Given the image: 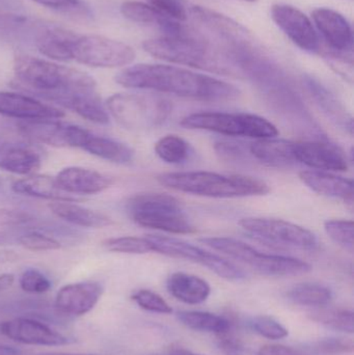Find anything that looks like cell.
Instances as JSON below:
<instances>
[{
    "mask_svg": "<svg viewBox=\"0 0 354 355\" xmlns=\"http://www.w3.org/2000/svg\"><path fill=\"white\" fill-rule=\"evenodd\" d=\"M114 79L127 89H150L201 101H232L240 96L238 87L231 83L168 64H135L121 71Z\"/></svg>",
    "mask_w": 354,
    "mask_h": 355,
    "instance_id": "6da1fadb",
    "label": "cell"
},
{
    "mask_svg": "<svg viewBox=\"0 0 354 355\" xmlns=\"http://www.w3.org/2000/svg\"><path fill=\"white\" fill-rule=\"evenodd\" d=\"M12 69L19 87L54 103L73 94L97 91L87 73L26 54L15 56Z\"/></svg>",
    "mask_w": 354,
    "mask_h": 355,
    "instance_id": "7a4b0ae2",
    "label": "cell"
},
{
    "mask_svg": "<svg viewBox=\"0 0 354 355\" xmlns=\"http://www.w3.org/2000/svg\"><path fill=\"white\" fill-rule=\"evenodd\" d=\"M143 48L158 60L224 76L242 78L238 64L231 54L214 45L199 31L184 37H163L147 40Z\"/></svg>",
    "mask_w": 354,
    "mask_h": 355,
    "instance_id": "3957f363",
    "label": "cell"
},
{
    "mask_svg": "<svg viewBox=\"0 0 354 355\" xmlns=\"http://www.w3.org/2000/svg\"><path fill=\"white\" fill-rule=\"evenodd\" d=\"M164 187L208 198H233L265 196L267 183L257 178L211 172L166 173L156 178Z\"/></svg>",
    "mask_w": 354,
    "mask_h": 355,
    "instance_id": "277c9868",
    "label": "cell"
},
{
    "mask_svg": "<svg viewBox=\"0 0 354 355\" xmlns=\"http://www.w3.org/2000/svg\"><path fill=\"white\" fill-rule=\"evenodd\" d=\"M193 18L202 28V33L214 45L233 56L237 64L245 58L263 51L253 33L226 15L204 6H193Z\"/></svg>",
    "mask_w": 354,
    "mask_h": 355,
    "instance_id": "5b68a950",
    "label": "cell"
},
{
    "mask_svg": "<svg viewBox=\"0 0 354 355\" xmlns=\"http://www.w3.org/2000/svg\"><path fill=\"white\" fill-rule=\"evenodd\" d=\"M105 107L116 123L131 131L159 127L172 110L166 98L152 94H116L108 98Z\"/></svg>",
    "mask_w": 354,
    "mask_h": 355,
    "instance_id": "8992f818",
    "label": "cell"
},
{
    "mask_svg": "<svg viewBox=\"0 0 354 355\" xmlns=\"http://www.w3.org/2000/svg\"><path fill=\"white\" fill-rule=\"evenodd\" d=\"M126 208L132 220L141 227L172 234L195 232L180 202L170 194H136L127 202Z\"/></svg>",
    "mask_w": 354,
    "mask_h": 355,
    "instance_id": "52a82bcc",
    "label": "cell"
},
{
    "mask_svg": "<svg viewBox=\"0 0 354 355\" xmlns=\"http://www.w3.org/2000/svg\"><path fill=\"white\" fill-rule=\"evenodd\" d=\"M200 241L214 250L235 259L261 275L269 277H294L311 271V265L291 257L268 254L259 252L249 244L228 237L202 238Z\"/></svg>",
    "mask_w": 354,
    "mask_h": 355,
    "instance_id": "ba28073f",
    "label": "cell"
},
{
    "mask_svg": "<svg viewBox=\"0 0 354 355\" xmlns=\"http://www.w3.org/2000/svg\"><path fill=\"white\" fill-rule=\"evenodd\" d=\"M184 128L210 131L227 137L274 139L278 130L269 121L257 114L207 112L189 114L181 122Z\"/></svg>",
    "mask_w": 354,
    "mask_h": 355,
    "instance_id": "9c48e42d",
    "label": "cell"
},
{
    "mask_svg": "<svg viewBox=\"0 0 354 355\" xmlns=\"http://www.w3.org/2000/svg\"><path fill=\"white\" fill-rule=\"evenodd\" d=\"M239 225L255 239L272 245L307 252L319 248V241L313 232L283 219L247 217L239 221Z\"/></svg>",
    "mask_w": 354,
    "mask_h": 355,
    "instance_id": "30bf717a",
    "label": "cell"
},
{
    "mask_svg": "<svg viewBox=\"0 0 354 355\" xmlns=\"http://www.w3.org/2000/svg\"><path fill=\"white\" fill-rule=\"evenodd\" d=\"M134 60L132 47L103 35H78L72 45V60L91 68H120Z\"/></svg>",
    "mask_w": 354,
    "mask_h": 355,
    "instance_id": "8fae6325",
    "label": "cell"
},
{
    "mask_svg": "<svg viewBox=\"0 0 354 355\" xmlns=\"http://www.w3.org/2000/svg\"><path fill=\"white\" fill-rule=\"evenodd\" d=\"M147 238L151 242L153 252L172 258L197 263L202 266L207 267L218 277L228 281L238 282L245 279V273L236 265L199 246L166 236L148 235Z\"/></svg>",
    "mask_w": 354,
    "mask_h": 355,
    "instance_id": "7c38bea8",
    "label": "cell"
},
{
    "mask_svg": "<svg viewBox=\"0 0 354 355\" xmlns=\"http://www.w3.org/2000/svg\"><path fill=\"white\" fill-rule=\"evenodd\" d=\"M19 133L25 139L54 148L80 149L89 130L60 120L19 121Z\"/></svg>",
    "mask_w": 354,
    "mask_h": 355,
    "instance_id": "4fadbf2b",
    "label": "cell"
},
{
    "mask_svg": "<svg viewBox=\"0 0 354 355\" xmlns=\"http://www.w3.org/2000/svg\"><path fill=\"white\" fill-rule=\"evenodd\" d=\"M272 18L285 35L301 49L311 53L321 51V42L309 17L288 4H276Z\"/></svg>",
    "mask_w": 354,
    "mask_h": 355,
    "instance_id": "5bb4252c",
    "label": "cell"
},
{
    "mask_svg": "<svg viewBox=\"0 0 354 355\" xmlns=\"http://www.w3.org/2000/svg\"><path fill=\"white\" fill-rule=\"evenodd\" d=\"M0 333L24 345L64 346L73 342L45 323L26 317L0 323Z\"/></svg>",
    "mask_w": 354,
    "mask_h": 355,
    "instance_id": "9a60e30c",
    "label": "cell"
},
{
    "mask_svg": "<svg viewBox=\"0 0 354 355\" xmlns=\"http://www.w3.org/2000/svg\"><path fill=\"white\" fill-rule=\"evenodd\" d=\"M293 153L297 164L321 171L345 172L348 159L344 152L334 144L324 139L293 144Z\"/></svg>",
    "mask_w": 354,
    "mask_h": 355,
    "instance_id": "2e32d148",
    "label": "cell"
},
{
    "mask_svg": "<svg viewBox=\"0 0 354 355\" xmlns=\"http://www.w3.org/2000/svg\"><path fill=\"white\" fill-rule=\"evenodd\" d=\"M0 116L19 121L60 120L64 112L24 94L0 92Z\"/></svg>",
    "mask_w": 354,
    "mask_h": 355,
    "instance_id": "e0dca14e",
    "label": "cell"
},
{
    "mask_svg": "<svg viewBox=\"0 0 354 355\" xmlns=\"http://www.w3.org/2000/svg\"><path fill=\"white\" fill-rule=\"evenodd\" d=\"M312 17L330 51L353 54V28L342 14L332 8H319L313 10Z\"/></svg>",
    "mask_w": 354,
    "mask_h": 355,
    "instance_id": "ac0fdd59",
    "label": "cell"
},
{
    "mask_svg": "<svg viewBox=\"0 0 354 355\" xmlns=\"http://www.w3.org/2000/svg\"><path fill=\"white\" fill-rule=\"evenodd\" d=\"M103 294L97 282H82L64 286L56 294L54 306L60 314L82 316L91 312Z\"/></svg>",
    "mask_w": 354,
    "mask_h": 355,
    "instance_id": "d6986e66",
    "label": "cell"
},
{
    "mask_svg": "<svg viewBox=\"0 0 354 355\" xmlns=\"http://www.w3.org/2000/svg\"><path fill=\"white\" fill-rule=\"evenodd\" d=\"M121 12L125 18L137 24L155 27L166 37H184L193 33L180 21L170 18L145 2L128 0L121 6Z\"/></svg>",
    "mask_w": 354,
    "mask_h": 355,
    "instance_id": "ffe728a7",
    "label": "cell"
},
{
    "mask_svg": "<svg viewBox=\"0 0 354 355\" xmlns=\"http://www.w3.org/2000/svg\"><path fill=\"white\" fill-rule=\"evenodd\" d=\"M43 164L42 152L30 144L4 141L0 144V170L19 176L35 174Z\"/></svg>",
    "mask_w": 354,
    "mask_h": 355,
    "instance_id": "44dd1931",
    "label": "cell"
},
{
    "mask_svg": "<svg viewBox=\"0 0 354 355\" xmlns=\"http://www.w3.org/2000/svg\"><path fill=\"white\" fill-rule=\"evenodd\" d=\"M58 186L71 196H91L109 188L114 181L109 177L89 168L70 166L58 173Z\"/></svg>",
    "mask_w": 354,
    "mask_h": 355,
    "instance_id": "7402d4cb",
    "label": "cell"
},
{
    "mask_svg": "<svg viewBox=\"0 0 354 355\" xmlns=\"http://www.w3.org/2000/svg\"><path fill=\"white\" fill-rule=\"evenodd\" d=\"M77 35L60 27L41 24L33 37V44L42 55L54 62H70Z\"/></svg>",
    "mask_w": 354,
    "mask_h": 355,
    "instance_id": "603a6c76",
    "label": "cell"
},
{
    "mask_svg": "<svg viewBox=\"0 0 354 355\" xmlns=\"http://www.w3.org/2000/svg\"><path fill=\"white\" fill-rule=\"evenodd\" d=\"M294 141L263 139L249 144V150L254 162L270 168H286L297 164L293 153Z\"/></svg>",
    "mask_w": 354,
    "mask_h": 355,
    "instance_id": "cb8c5ba5",
    "label": "cell"
},
{
    "mask_svg": "<svg viewBox=\"0 0 354 355\" xmlns=\"http://www.w3.org/2000/svg\"><path fill=\"white\" fill-rule=\"evenodd\" d=\"M299 179L316 193L328 198H341L347 204L353 202V181L321 171H303Z\"/></svg>",
    "mask_w": 354,
    "mask_h": 355,
    "instance_id": "d4e9b609",
    "label": "cell"
},
{
    "mask_svg": "<svg viewBox=\"0 0 354 355\" xmlns=\"http://www.w3.org/2000/svg\"><path fill=\"white\" fill-rule=\"evenodd\" d=\"M12 191L21 196L31 198H45L50 200H64V202H78L77 196L64 192L58 186L55 178L47 175L33 174L23 179L17 180L12 185Z\"/></svg>",
    "mask_w": 354,
    "mask_h": 355,
    "instance_id": "484cf974",
    "label": "cell"
},
{
    "mask_svg": "<svg viewBox=\"0 0 354 355\" xmlns=\"http://www.w3.org/2000/svg\"><path fill=\"white\" fill-rule=\"evenodd\" d=\"M303 83L312 97L317 102L320 108L328 114V118L332 119V121L341 128L353 135V116L347 112L346 108L339 101L338 98L313 77L306 76Z\"/></svg>",
    "mask_w": 354,
    "mask_h": 355,
    "instance_id": "4316f807",
    "label": "cell"
},
{
    "mask_svg": "<svg viewBox=\"0 0 354 355\" xmlns=\"http://www.w3.org/2000/svg\"><path fill=\"white\" fill-rule=\"evenodd\" d=\"M74 202H76L54 200L49 204V209L58 218L77 227L102 229L112 225V220L107 215Z\"/></svg>",
    "mask_w": 354,
    "mask_h": 355,
    "instance_id": "83f0119b",
    "label": "cell"
},
{
    "mask_svg": "<svg viewBox=\"0 0 354 355\" xmlns=\"http://www.w3.org/2000/svg\"><path fill=\"white\" fill-rule=\"evenodd\" d=\"M166 288L170 295L187 304H202L211 293V288L205 279L184 272L170 275L166 281Z\"/></svg>",
    "mask_w": 354,
    "mask_h": 355,
    "instance_id": "f1b7e54d",
    "label": "cell"
},
{
    "mask_svg": "<svg viewBox=\"0 0 354 355\" xmlns=\"http://www.w3.org/2000/svg\"><path fill=\"white\" fill-rule=\"evenodd\" d=\"M80 149L96 157L118 164H129L132 162L134 156L133 150L125 144L108 137L94 135L89 131L85 135Z\"/></svg>",
    "mask_w": 354,
    "mask_h": 355,
    "instance_id": "f546056e",
    "label": "cell"
},
{
    "mask_svg": "<svg viewBox=\"0 0 354 355\" xmlns=\"http://www.w3.org/2000/svg\"><path fill=\"white\" fill-rule=\"evenodd\" d=\"M60 106L72 110L81 118L95 124L109 123V114L97 91L73 94L60 102Z\"/></svg>",
    "mask_w": 354,
    "mask_h": 355,
    "instance_id": "4dcf8cb0",
    "label": "cell"
},
{
    "mask_svg": "<svg viewBox=\"0 0 354 355\" xmlns=\"http://www.w3.org/2000/svg\"><path fill=\"white\" fill-rule=\"evenodd\" d=\"M177 319L184 327L195 331L220 336L232 331V322L228 318L212 313L182 311L177 313Z\"/></svg>",
    "mask_w": 354,
    "mask_h": 355,
    "instance_id": "1f68e13d",
    "label": "cell"
},
{
    "mask_svg": "<svg viewBox=\"0 0 354 355\" xmlns=\"http://www.w3.org/2000/svg\"><path fill=\"white\" fill-rule=\"evenodd\" d=\"M39 26L25 16L0 14V41L18 42L26 39V35L33 40Z\"/></svg>",
    "mask_w": 354,
    "mask_h": 355,
    "instance_id": "d6a6232c",
    "label": "cell"
},
{
    "mask_svg": "<svg viewBox=\"0 0 354 355\" xmlns=\"http://www.w3.org/2000/svg\"><path fill=\"white\" fill-rule=\"evenodd\" d=\"M288 297L295 304L311 308H321L332 300L330 288L316 283H303L293 287L288 292Z\"/></svg>",
    "mask_w": 354,
    "mask_h": 355,
    "instance_id": "836d02e7",
    "label": "cell"
},
{
    "mask_svg": "<svg viewBox=\"0 0 354 355\" xmlns=\"http://www.w3.org/2000/svg\"><path fill=\"white\" fill-rule=\"evenodd\" d=\"M310 319L328 329L342 333L353 334V312L348 310H317L309 314Z\"/></svg>",
    "mask_w": 354,
    "mask_h": 355,
    "instance_id": "e575fe53",
    "label": "cell"
},
{
    "mask_svg": "<svg viewBox=\"0 0 354 355\" xmlns=\"http://www.w3.org/2000/svg\"><path fill=\"white\" fill-rule=\"evenodd\" d=\"M155 152L166 164H180L188 157L189 146L180 137L166 135L155 144Z\"/></svg>",
    "mask_w": 354,
    "mask_h": 355,
    "instance_id": "d590c367",
    "label": "cell"
},
{
    "mask_svg": "<svg viewBox=\"0 0 354 355\" xmlns=\"http://www.w3.org/2000/svg\"><path fill=\"white\" fill-rule=\"evenodd\" d=\"M102 245L108 252L120 254H143L153 252L151 242L147 237H114L104 240Z\"/></svg>",
    "mask_w": 354,
    "mask_h": 355,
    "instance_id": "8d00e7d4",
    "label": "cell"
},
{
    "mask_svg": "<svg viewBox=\"0 0 354 355\" xmlns=\"http://www.w3.org/2000/svg\"><path fill=\"white\" fill-rule=\"evenodd\" d=\"M216 154L220 156V159L230 164H247L251 162V153H249V145L242 141H233V139H222L218 141L214 146Z\"/></svg>",
    "mask_w": 354,
    "mask_h": 355,
    "instance_id": "74e56055",
    "label": "cell"
},
{
    "mask_svg": "<svg viewBox=\"0 0 354 355\" xmlns=\"http://www.w3.org/2000/svg\"><path fill=\"white\" fill-rule=\"evenodd\" d=\"M324 230L328 237L348 252H353V221L332 219L326 221Z\"/></svg>",
    "mask_w": 354,
    "mask_h": 355,
    "instance_id": "f35d334b",
    "label": "cell"
},
{
    "mask_svg": "<svg viewBox=\"0 0 354 355\" xmlns=\"http://www.w3.org/2000/svg\"><path fill=\"white\" fill-rule=\"evenodd\" d=\"M249 327L258 335L269 340L284 339L289 334L286 327L269 316L253 317L249 321Z\"/></svg>",
    "mask_w": 354,
    "mask_h": 355,
    "instance_id": "ab89813d",
    "label": "cell"
},
{
    "mask_svg": "<svg viewBox=\"0 0 354 355\" xmlns=\"http://www.w3.org/2000/svg\"><path fill=\"white\" fill-rule=\"evenodd\" d=\"M131 298L139 308L148 312L163 315H170L172 313L170 304L159 294L150 290H139L133 293Z\"/></svg>",
    "mask_w": 354,
    "mask_h": 355,
    "instance_id": "60d3db41",
    "label": "cell"
},
{
    "mask_svg": "<svg viewBox=\"0 0 354 355\" xmlns=\"http://www.w3.org/2000/svg\"><path fill=\"white\" fill-rule=\"evenodd\" d=\"M19 285L23 291L31 294H43L49 291L51 282L37 269H27L19 279Z\"/></svg>",
    "mask_w": 354,
    "mask_h": 355,
    "instance_id": "b9f144b4",
    "label": "cell"
},
{
    "mask_svg": "<svg viewBox=\"0 0 354 355\" xmlns=\"http://www.w3.org/2000/svg\"><path fill=\"white\" fill-rule=\"evenodd\" d=\"M19 243L23 248L33 252H49V250H60L62 248L60 241L39 232L24 234L19 238Z\"/></svg>",
    "mask_w": 354,
    "mask_h": 355,
    "instance_id": "7bdbcfd3",
    "label": "cell"
},
{
    "mask_svg": "<svg viewBox=\"0 0 354 355\" xmlns=\"http://www.w3.org/2000/svg\"><path fill=\"white\" fill-rule=\"evenodd\" d=\"M310 352L319 355H341L351 354L353 352V343L351 340L322 339L312 344Z\"/></svg>",
    "mask_w": 354,
    "mask_h": 355,
    "instance_id": "ee69618b",
    "label": "cell"
},
{
    "mask_svg": "<svg viewBox=\"0 0 354 355\" xmlns=\"http://www.w3.org/2000/svg\"><path fill=\"white\" fill-rule=\"evenodd\" d=\"M31 1L62 14L82 17L89 14V8L85 6L82 0H31Z\"/></svg>",
    "mask_w": 354,
    "mask_h": 355,
    "instance_id": "f6af8a7d",
    "label": "cell"
},
{
    "mask_svg": "<svg viewBox=\"0 0 354 355\" xmlns=\"http://www.w3.org/2000/svg\"><path fill=\"white\" fill-rule=\"evenodd\" d=\"M147 1L148 4L170 18L180 22L187 19L186 8L182 0H147Z\"/></svg>",
    "mask_w": 354,
    "mask_h": 355,
    "instance_id": "bcb514c9",
    "label": "cell"
},
{
    "mask_svg": "<svg viewBox=\"0 0 354 355\" xmlns=\"http://www.w3.org/2000/svg\"><path fill=\"white\" fill-rule=\"evenodd\" d=\"M218 346L224 355H254L251 349L240 339L235 337L231 331L218 336Z\"/></svg>",
    "mask_w": 354,
    "mask_h": 355,
    "instance_id": "7dc6e473",
    "label": "cell"
},
{
    "mask_svg": "<svg viewBox=\"0 0 354 355\" xmlns=\"http://www.w3.org/2000/svg\"><path fill=\"white\" fill-rule=\"evenodd\" d=\"M258 355H307L294 348L284 345H265L260 348Z\"/></svg>",
    "mask_w": 354,
    "mask_h": 355,
    "instance_id": "c3c4849f",
    "label": "cell"
},
{
    "mask_svg": "<svg viewBox=\"0 0 354 355\" xmlns=\"http://www.w3.org/2000/svg\"><path fill=\"white\" fill-rule=\"evenodd\" d=\"M27 214L15 211L0 210V225H10V223H21L28 221Z\"/></svg>",
    "mask_w": 354,
    "mask_h": 355,
    "instance_id": "681fc988",
    "label": "cell"
},
{
    "mask_svg": "<svg viewBox=\"0 0 354 355\" xmlns=\"http://www.w3.org/2000/svg\"><path fill=\"white\" fill-rule=\"evenodd\" d=\"M19 256L12 250H0V264H8L18 261Z\"/></svg>",
    "mask_w": 354,
    "mask_h": 355,
    "instance_id": "f907efd6",
    "label": "cell"
},
{
    "mask_svg": "<svg viewBox=\"0 0 354 355\" xmlns=\"http://www.w3.org/2000/svg\"><path fill=\"white\" fill-rule=\"evenodd\" d=\"M15 277L12 275H0V292L8 289L14 284Z\"/></svg>",
    "mask_w": 354,
    "mask_h": 355,
    "instance_id": "816d5d0a",
    "label": "cell"
},
{
    "mask_svg": "<svg viewBox=\"0 0 354 355\" xmlns=\"http://www.w3.org/2000/svg\"><path fill=\"white\" fill-rule=\"evenodd\" d=\"M0 355H26L22 350L12 346L0 345Z\"/></svg>",
    "mask_w": 354,
    "mask_h": 355,
    "instance_id": "f5cc1de1",
    "label": "cell"
},
{
    "mask_svg": "<svg viewBox=\"0 0 354 355\" xmlns=\"http://www.w3.org/2000/svg\"><path fill=\"white\" fill-rule=\"evenodd\" d=\"M168 355H201L195 354V352H189V350L182 349V348H178V349L172 350Z\"/></svg>",
    "mask_w": 354,
    "mask_h": 355,
    "instance_id": "db71d44e",
    "label": "cell"
},
{
    "mask_svg": "<svg viewBox=\"0 0 354 355\" xmlns=\"http://www.w3.org/2000/svg\"><path fill=\"white\" fill-rule=\"evenodd\" d=\"M37 355H93V354H41Z\"/></svg>",
    "mask_w": 354,
    "mask_h": 355,
    "instance_id": "11a10c76",
    "label": "cell"
},
{
    "mask_svg": "<svg viewBox=\"0 0 354 355\" xmlns=\"http://www.w3.org/2000/svg\"><path fill=\"white\" fill-rule=\"evenodd\" d=\"M2 188H3V182H2L1 178H0V192L2 191Z\"/></svg>",
    "mask_w": 354,
    "mask_h": 355,
    "instance_id": "9f6ffc18",
    "label": "cell"
},
{
    "mask_svg": "<svg viewBox=\"0 0 354 355\" xmlns=\"http://www.w3.org/2000/svg\"><path fill=\"white\" fill-rule=\"evenodd\" d=\"M6 4V0H0V6H4Z\"/></svg>",
    "mask_w": 354,
    "mask_h": 355,
    "instance_id": "6f0895ef",
    "label": "cell"
},
{
    "mask_svg": "<svg viewBox=\"0 0 354 355\" xmlns=\"http://www.w3.org/2000/svg\"><path fill=\"white\" fill-rule=\"evenodd\" d=\"M242 1H247V2H255L256 0H242Z\"/></svg>",
    "mask_w": 354,
    "mask_h": 355,
    "instance_id": "680465c9",
    "label": "cell"
}]
</instances>
